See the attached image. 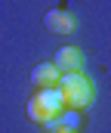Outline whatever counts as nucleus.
<instances>
[{"mask_svg":"<svg viewBox=\"0 0 111 133\" xmlns=\"http://www.w3.org/2000/svg\"><path fill=\"white\" fill-rule=\"evenodd\" d=\"M56 87L62 90V99H65V108H90L93 99H96V90H93V81L83 74V71H68V74H59Z\"/></svg>","mask_w":111,"mask_h":133,"instance_id":"1","label":"nucleus"},{"mask_svg":"<svg viewBox=\"0 0 111 133\" xmlns=\"http://www.w3.org/2000/svg\"><path fill=\"white\" fill-rule=\"evenodd\" d=\"M62 108H65V99H62V90L59 87H40L31 96V102H28V115L34 118L37 124L53 121Z\"/></svg>","mask_w":111,"mask_h":133,"instance_id":"2","label":"nucleus"},{"mask_svg":"<svg viewBox=\"0 0 111 133\" xmlns=\"http://www.w3.org/2000/svg\"><path fill=\"white\" fill-rule=\"evenodd\" d=\"M53 65L59 68L62 74H68V71H83V50H80V46H62V50H56Z\"/></svg>","mask_w":111,"mask_h":133,"instance_id":"3","label":"nucleus"},{"mask_svg":"<svg viewBox=\"0 0 111 133\" xmlns=\"http://www.w3.org/2000/svg\"><path fill=\"white\" fill-rule=\"evenodd\" d=\"M43 25H46V31H53V34H71L77 28V19L71 12H65V9H49L43 16Z\"/></svg>","mask_w":111,"mask_h":133,"instance_id":"4","label":"nucleus"},{"mask_svg":"<svg viewBox=\"0 0 111 133\" xmlns=\"http://www.w3.org/2000/svg\"><path fill=\"white\" fill-rule=\"evenodd\" d=\"M59 74H62V71L53 65V62H40V65L31 68V84H34L37 90H40V87H56Z\"/></svg>","mask_w":111,"mask_h":133,"instance_id":"5","label":"nucleus"},{"mask_svg":"<svg viewBox=\"0 0 111 133\" xmlns=\"http://www.w3.org/2000/svg\"><path fill=\"white\" fill-rule=\"evenodd\" d=\"M49 133H74V130H65V127H56V130H49Z\"/></svg>","mask_w":111,"mask_h":133,"instance_id":"6","label":"nucleus"}]
</instances>
